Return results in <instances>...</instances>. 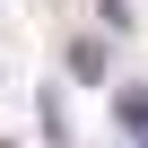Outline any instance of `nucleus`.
Masks as SVG:
<instances>
[{
    "label": "nucleus",
    "mask_w": 148,
    "mask_h": 148,
    "mask_svg": "<svg viewBox=\"0 0 148 148\" xmlns=\"http://www.w3.org/2000/svg\"><path fill=\"white\" fill-rule=\"evenodd\" d=\"M113 122L131 131V148H148V87H113Z\"/></svg>",
    "instance_id": "obj_2"
},
{
    "label": "nucleus",
    "mask_w": 148,
    "mask_h": 148,
    "mask_svg": "<svg viewBox=\"0 0 148 148\" xmlns=\"http://www.w3.org/2000/svg\"><path fill=\"white\" fill-rule=\"evenodd\" d=\"M70 79H79V87H105V79H113V52H105L96 35H79V44H70Z\"/></svg>",
    "instance_id": "obj_1"
},
{
    "label": "nucleus",
    "mask_w": 148,
    "mask_h": 148,
    "mask_svg": "<svg viewBox=\"0 0 148 148\" xmlns=\"http://www.w3.org/2000/svg\"><path fill=\"white\" fill-rule=\"evenodd\" d=\"M0 148H9V139H0Z\"/></svg>",
    "instance_id": "obj_3"
}]
</instances>
